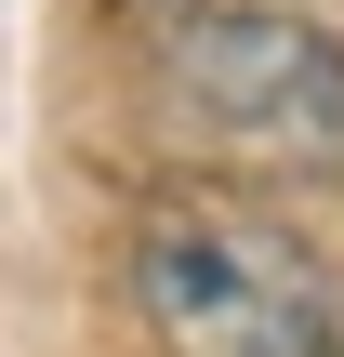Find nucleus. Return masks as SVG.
Segmentation results:
<instances>
[{"label":"nucleus","mask_w":344,"mask_h":357,"mask_svg":"<svg viewBox=\"0 0 344 357\" xmlns=\"http://www.w3.org/2000/svg\"><path fill=\"white\" fill-rule=\"evenodd\" d=\"M146 119L239 185H344V40L265 0H172L146 26Z\"/></svg>","instance_id":"1"},{"label":"nucleus","mask_w":344,"mask_h":357,"mask_svg":"<svg viewBox=\"0 0 344 357\" xmlns=\"http://www.w3.org/2000/svg\"><path fill=\"white\" fill-rule=\"evenodd\" d=\"M133 318L159 357H344V265L239 199H159L133 225Z\"/></svg>","instance_id":"2"}]
</instances>
